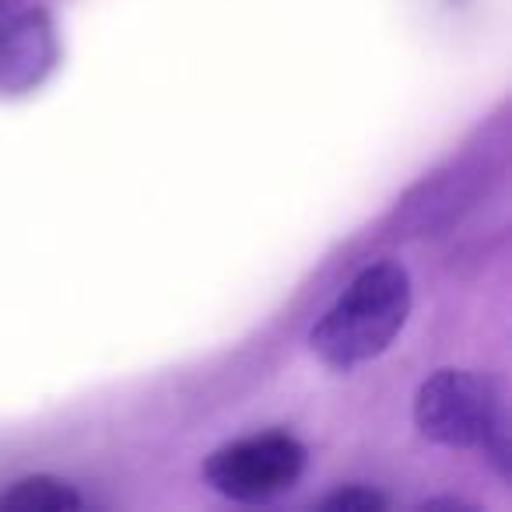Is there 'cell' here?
Listing matches in <instances>:
<instances>
[{
	"mask_svg": "<svg viewBox=\"0 0 512 512\" xmlns=\"http://www.w3.org/2000/svg\"><path fill=\"white\" fill-rule=\"evenodd\" d=\"M411 313V281L404 267L372 264L313 327V351L334 369H355L383 355Z\"/></svg>",
	"mask_w": 512,
	"mask_h": 512,
	"instance_id": "cell-1",
	"label": "cell"
},
{
	"mask_svg": "<svg viewBox=\"0 0 512 512\" xmlns=\"http://www.w3.org/2000/svg\"><path fill=\"white\" fill-rule=\"evenodd\" d=\"M414 421L421 435L439 446L484 449L498 463H505L509 456L505 400L498 383L488 376L467 369H439L421 383L414 400Z\"/></svg>",
	"mask_w": 512,
	"mask_h": 512,
	"instance_id": "cell-2",
	"label": "cell"
},
{
	"mask_svg": "<svg viewBox=\"0 0 512 512\" xmlns=\"http://www.w3.org/2000/svg\"><path fill=\"white\" fill-rule=\"evenodd\" d=\"M302 470H306L302 442L285 432H267L221 446L207 460L204 477L218 495L232 502H271L295 488Z\"/></svg>",
	"mask_w": 512,
	"mask_h": 512,
	"instance_id": "cell-3",
	"label": "cell"
},
{
	"mask_svg": "<svg viewBox=\"0 0 512 512\" xmlns=\"http://www.w3.org/2000/svg\"><path fill=\"white\" fill-rule=\"evenodd\" d=\"M57 60V32L43 11H25L0 25V92L18 95L50 74Z\"/></svg>",
	"mask_w": 512,
	"mask_h": 512,
	"instance_id": "cell-4",
	"label": "cell"
},
{
	"mask_svg": "<svg viewBox=\"0 0 512 512\" xmlns=\"http://www.w3.org/2000/svg\"><path fill=\"white\" fill-rule=\"evenodd\" d=\"M0 509L8 512H64L81 509V495L53 477H25L0 495Z\"/></svg>",
	"mask_w": 512,
	"mask_h": 512,
	"instance_id": "cell-5",
	"label": "cell"
},
{
	"mask_svg": "<svg viewBox=\"0 0 512 512\" xmlns=\"http://www.w3.org/2000/svg\"><path fill=\"white\" fill-rule=\"evenodd\" d=\"M386 498L376 495L369 488H348V491H337L323 502V509H337V512H372V509H383Z\"/></svg>",
	"mask_w": 512,
	"mask_h": 512,
	"instance_id": "cell-6",
	"label": "cell"
}]
</instances>
